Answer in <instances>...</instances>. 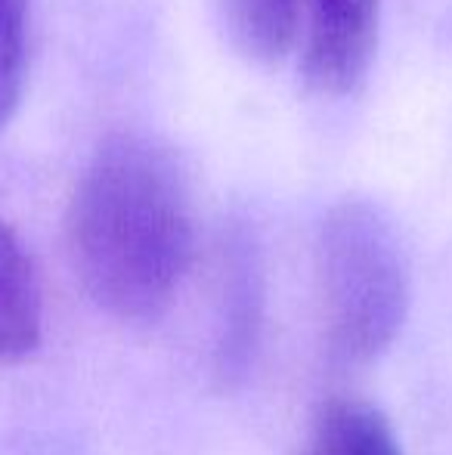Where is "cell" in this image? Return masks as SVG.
I'll return each instance as SVG.
<instances>
[{
    "instance_id": "7",
    "label": "cell",
    "mask_w": 452,
    "mask_h": 455,
    "mask_svg": "<svg viewBox=\"0 0 452 455\" xmlns=\"http://www.w3.org/2000/svg\"><path fill=\"white\" fill-rule=\"evenodd\" d=\"M31 0H0V127L22 100Z\"/></svg>"
},
{
    "instance_id": "1",
    "label": "cell",
    "mask_w": 452,
    "mask_h": 455,
    "mask_svg": "<svg viewBox=\"0 0 452 455\" xmlns=\"http://www.w3.org/2000/svg\"><path fill=\"white\" fill-rule=\"evenodd\" d=\"M66 248L99 310L124 323L162 316L195 251L193 192L174 152L143 133L106 140L68 198Z\"/></svg>"
},
{
    "instance_id": "6",
    "label": "cell",
    "mask_w": 452,
    "mask_h": 455,
    "mask_svg": "<svg viewBox=\"0 0 452 455\" xmlns=\"http://www.w3.org/2000/svg\"><path fill=\"white\" fill-rule=\"evenodd\" d=\"M307 0H220V16L235 50L254 62L289 56L304 28Z\"/></svg>"
},
{
    "instance_id": "5",
    "label": "cell",
    "mask_w": 452,
    "mask_h": 455,
    "mask_svg": "<svg viewBox=\"0 0 452 455\" xmlns=\"http://www.w3.org/2000/svg\"><path fill=\"white\" fill-rule=\"evenodd\" d=\"M304 455H403L381 409L353 396H335L316 412Z\"/></svg>"
},
{
    "instance_id": "4",
    "label": "cell",
    "mask_w": 452,
    "mask_h": 455,
    "mask_svg": "<svg viewBox=\"0 0 452 455\" xmlns=\"http://www.w3.org/2000/svg\"><path fill=\"white\" fill-rule=\"evenodd\" d=\"M41 335L44 300L35 260L16 229L0 220V363L28 356Z\"/></svg>"
},
{
    "instance_id": "3",
    "label": "cell",
    "mask_w": 452,
    "mask_h": 455,
    "mask_svg": "<svg viewBox=\"0 0 452 455\" xmlns=\"http://www.w3.org/2000/svg\"><path fill=\"white\" fill-rule=\"evenodd\" d=\"M378 0H307L301 75L310 91L347 96L362 84L378 47Z\"/></svg>"
},
{
    "instance_id": "2",
    "label": "cell",
    "mask_w": 452,
    "mask_h": 455,
    "mask_svg": "<svg viewBox=\"0 0 452 455\" xmlns=\"http://www.w3.org/2000/svg\"><path fill=\"white\" fill-rule=\"evenodd\" d=\"M316 285L329 350L341 363L378 360L403 331L412 300L409 258L391 217L344 198L320 223Z\"/></svg>"
}]
</instances>
